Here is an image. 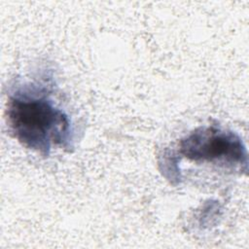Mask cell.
I'll return each mask as SVG.
<instances>
[{"instance_id":"obj_1","label":"cell","mask_w":249,"mask_h":249,"mask_svg":"<svg viewBox=\"0 0 249 249\" xmlns=\"http://www.w3.org/2000/svg\"><path fill=\"white\" fill-rule=\"evenodd\" d=\"M53 69L39 68L8 87L6 122L11 135L24 148L48 158L54 150L71 152L77 132L71 117L56 101Z\"/></svg>"},{"instance_id":"obj_2","label":"cell","mask_w":249,"mask_h":249,"mask_svg":"<svg viewBox=\"0 0 249 249\" xmlns=\"http://www.w3.org/2000/svg\"><path fill=\"white\" fill-rule=\"evenodd\" d=\"M183 160L230 174H246L248 171V152L241 137L217 125L193 129L180 138L174 148H166L159 156V169L172 185H178L177 164Z\"/></svg>"}]
</instances>
